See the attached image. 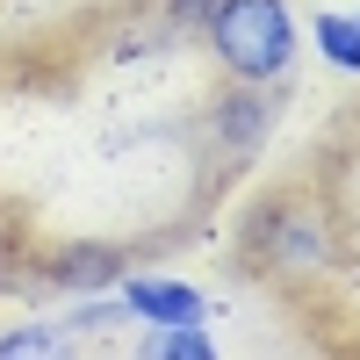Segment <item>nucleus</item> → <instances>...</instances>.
Masks as SVG:
<instances>
[{
	"mask_svg": "<svg viewBox=\"0 0 360 360\" xmlns=\"http://www.w3.org/2000/svg\"><path fill=\"white\" fill-rule=\"evenodd\" d=\"M245 266L259 281H281V288H310L339 266V231H332V209L317 195H266L252 217H245Z\"/></svg>",
	"mask_w": 360,
	"mask_h": 360,
	"instance_id": "obj_1",
	"label": "nucleus"
},
{
	"mask_svg": "<svg viewBox=\"0 0 360 360\" xmlns=\"http://www.w3.org/2000/svg\"><path fill=\"white\" fill-rule=\"evenodd\" d=\"M202 51L224 79H288L303 51V22L288 0H217L202 22Z\"/></svg>",
	"mask_w": 360,
	"mask_h": 360,
	"instance_id": "obj_2",
	"label": "nucleus"
},
{
	"mask_svg": "<svg viewBox=\"0 0 360 360\" xmlns=\"http://www.w3.org/2000/svg\"><path fill=\"white\" fill-rule=\"evenodd\" d=\"M281 108H288V79H231L217 101L202 108V137H209V152L217 159H252L266 137H274L281 123Z\"/></svg>",
	"mask_w": 360,
	"mask_h": 360,
	"instance_id": "obj_3",
	"label": "nucleus"
},
{
	"mask_svg": "<svg viewBox=\"0 0 360 360\" xmlns=\"http://www.w3.org/2000/svg\"><path fill=\"white\" fill-rule=\"evenodd\" d=\"M130 274V252L123 245H51L44 259H29V288L22 295H101V288H115Z\"/></svg>",
	"mask_w": 360,
	"mask_h": 360,
	"instance_id": "obj_4",
	"label": "nucleus"
},
{
	"mask_svg": "<svg viewBox=\"0 0 360 360\" xmlns=\"http://www.w3.org/2000/svg\"><path fill=\"white\" fill-rule=\"evenodd\" d=\"M115 303L144 332H159V324H209V295L195 281H180V274H152V266H130L115 281Z\"/></svg>",
	"mask_w": 360,
	"mask_h": 360,
	"instance_id": "obj_5",
	"label": "nucleus"
},
{
	"mask_svg": "<svg viewBox=\"0 0 360 360\" xmlns=\"http://www.w3.org/2000/svg\"><path fill=\"white\" fill-rule=\"evenodd\" d=\"M310 51H317L332 72L360 79V15H346V8H324V15H310Z\"/></svg>",
	"mask_w": 360,
	"mask_h": 360,
	"instance_id": "obj_6",
	"label": "nucleus"
},
{
	"mask_svg": "<svg viewBox=\"0 0 360 360\" xmlns=\"http://www.w3.org/2000/svg\"><path fill=\"white\" fill-rule=\"evenodd\" d=\"M65 324L58 317H29V324H8L0 332V360H44V353H65Z\"/></svg>",
	"mask_w": 360,
	"mask_h": 360,
	"instance_id": "obj_7",
	"label": "nucleus"
},
{
	"mask_svg": "<svg viewBox=\"0 0 360 360\" xmlns=\"http://www.w3.org/2000/svg\"><path fill=\"white\" fill-rule=\"evenodd\" d=\"M144 353L152 360H217V332L209 324H159V332H144Z\"/></svg>",
	"mask_w": 360,
	"mask_h": 360,
	"instance_id": "obj_8",
	"label": "nucleus"
},
{
	"mask_svg": "<svg viewBox=\"0 0 360 360\" xmlns=\"http://www.w3.org/2000/svg\"><path fill=\"white\" fill-rule=\"evenodd\" d=\"M217 0H159V22H166V37H202V22Z\"/></svg>",
	"mask_w": 360,
	"mask_h": 360,
	"instance_id": "obj_9",
	"label": "nucleus"
},
{
	"mask_svg": "<svg viewBox=\"0 0 360 360\" xmlns=\"http://www.w3.org/2000/svg\"><path fill=\"white\" fill-rule=\"evenodd\" d=\"M22 288H29V252L15 245L8 217H0V295H22Z\"/></svg>",
	"mask_w": 360,
	"mask_h": 360,
	"instance_id": "obj_10",
	"label": "nucleus"
}]
</instances>
